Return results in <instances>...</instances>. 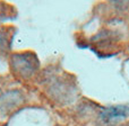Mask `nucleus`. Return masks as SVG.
<instances>
[{
  "label": "nucleus",
  "mask_w": 129,
  "mask_h": 126,
  "mask_svg": "<svg viewBox=\"0 0 129 126\" xmlns=\"http://www.w3.org/2000/svg\"><path fill=\"white\" fill-rule=\"evenodd\" d=\"M126 126H129V124H127V125H126Z\"/></svg>",
  "instance_id": "obj_4"
},
{
  "label": "nucleus",
  "mask_w": 129,
  "mask_h": 126,
  "mask_svg": "<svg viewBox=\"0 0 129 126\" xmlns=\"http://www.w3.org/2000/svg\"><path fill=\"white\" fill-rule=\"evenodd\" d=\"M39 64L40 62L36 55L31 52L14 54L11 56V69L22 78H27L33 74L38 70Z\"/></svg>",
  "instance_id": "obj_1"
},
{
  "label": "nucleus",
  "mask_w": 129,
  "mask_h": 126,
  "mask_svg": "<svg viewBox=\"0 0 129 126\" xmlns=\"http://www.w3.org/2000/svg\"><path fill=\"white\" fill-rule=\"evenodd\" d=\"M129 108L126 106H116V107H110V108L103 110L102 118L104 120H112V119H120L128 115Z\"/></svg>",
  "instance_id": "obj_2"
},
{
  "label": "nucleus",
  "mask_w": 129,
  "mask_h": 126,
  "mask_svg": "<svg viewBox=\"0 0 129 126\" xmlns=\"http://www.w3.org/2000/svg\"><path fill=\"white\" fill-rule=\"evenodd\" d=\"M10 47V37L8 33L0 29V51H6Z\"/></svg>",
  "instance_id": "obj_3"
}]
</instances>
